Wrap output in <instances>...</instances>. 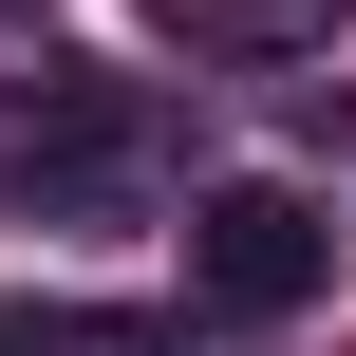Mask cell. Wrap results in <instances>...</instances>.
Listing matches in <instances>:
<instances>
[{
    "instance_id": "3957f363",
    "label": "cell",
    "mask_w": 356,
    "mask_h": 356,
    "mask_svg": "<svg viewBox=\"0 0 356 356\" xmlns=\"http://www.w3.org/2000/svg\"><path fill=\"white\" fill-rule=\"evenodd\" d=\"M0 356H188V338L131 300H0Z\"/></svg>"
},
{
    "instance_id": "277c9868",
    "label": "cell",
    "mask_w": 356,
    "mask_h": 356,
    "mask_svg": "<svg viewBox=\"0 0 356 356\" xmlns=\"http://www.w3.org/2000/svg\"><path fill=\"white\" fill-rule=\"evenodd\" d=\"M338 19H356V0H188V38H207V56H319Z\"/></svg>"
},
{
    "instance_id": "6da1fadb",
    "label": "cell",
    "mask_w": 356,
    "mask_h": 356,
    "mask_svg": "<svg viewBox=\"0 0 356 356\" xmlns=\"http://www.w3.org/2000/svg\"><path fill=\"white\" fill-rule=\"evenodd\" d=\"M150 94L131 75H94V56H38V75H0V188L38 207V225H113V207H150Z\"/></svg>"
},
{
    "instance_id": "7a4b0ae2",
    "label": "cell",
    "mask_w": 356,
    "mask_h": 356,
    "mask_svg": "<svg viewBox=\"0 0 356 356\" xmlns=\"http://www.w3.org/2000/svg\"><path fill=\"white\" fill-rule=\"evenodd\" d=\"M319 282H338V207H319V188L244 169V188L188 207V300H207V319H300Z\"/></svg>"
}]
</instances>
